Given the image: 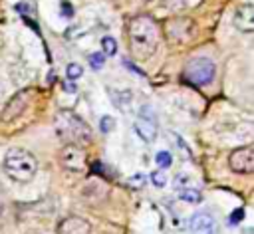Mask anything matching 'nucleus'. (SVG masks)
<instances>
[{"label":"nucleus","mask_w":254,"mask_h":234,"mask_svg":"<svg viewBox=\"0 0 254 234\" xmlns=\"http://www.w3.org/2000/svg\"><path fill=\"white\" fill-rule=\"evenodd\" d=\"M127 38H129V52L133 54V58L139 61L149 59L159 46V26L147 14L133 16L127 22Z\"/></svg>","instance_id":"f257e3e1"},{"label":"nucleus","mask_w":254,"mask_h":234,"mask_svg":"<svg viewBox=\"0 0 254 234\" xmlns=\"http://www.w3.org/2000/svg\"><path fill=\"white\" fill-rule=\"evenodd\" d=\"M54 127H56L58 137L62 141H65V145L71 143V145L81 147V145L91 141V129L73 111H67V109L58 111L56 117H54Z\"/></svg>","instance_id":"f03ea898"},{"label":"nucleus","mask_w":254,"mask_h":234,"mask_svg":"<svg viewBox=\"0 0 254 234\" xmlns=\"http://www.w3.org/2000/svg\"><path fill=\"white\" fill-rule=\"evenodd\" d=\"M4 171L12 180L30 182L38 171V161L30 151L22 147H12L4 155Z\"/></svg>","instance_id":"7ed1b4c3"},{"label":"nucleus","mask_w":254,"mask_h":234,"mask_svg":"<svg viewBox=\"0 0 254 234\" xmlns=\"http://www.w3.org/2000/svg\"><path fill=\"white\" fill-rule=\"evenodd\" d=\"M185 77L196 87L208 85L212 81V77H214L212 59H208V58H192L185 67Z\"/></svg>","instance_id":"20e7f679"},{"label":"nucleus","mask_w":254,"mask_h":234,"mask_svg":"<svg viewBox=\"0 0 254 234\" xmlns=\"http://www.w3.org/2000/svg\"><path fill=\"white\" fill-rule=\"evenodd\" d=\"M60 165L69 173H83L87 167V155L79 145H64L60 151Z\"/></svg>","instance_id":"39448f33"},{"label":"nucleus","mask_w":254,"mask_h":234,"mask_svg":"<svg viewBox=\"0 0 254 234\" xmlns=\"http://www.w3.org/2000/svg\"><path fill=\"white\" fill-rule=\"evenodd\" d=\"M135 131L139 133V137L145 143H153L157 137V119H155V111L151 105H143L141 113L135 121Z\"/></svg>","instance_id":"423d86ee"},{"label":"nucleus","mask_w":254,"mask_h":234,"mask_svg":"<svg viewBox=\"0 0 254 234\" xmlns=\"http://www.w3.org/2000/svg\"><path fill=\"white\" fill-rule=\"evenodd\" d=\"M228 165L238 175H250L254 171V149L246 145V147L232 151L228 157Z\"/></svg>","instance_id":"0eeeda50"},{"label":"nucleus","mask_w":254,"mask_h":234,"mask_svg":"<svg viewBox=\"0 0 254 234\" xmlns=\"http://www.w3.org/2000/svg\"><path fill=\"white\" fill-rule=\"evenodd\" d=\"M30 95H32L30 89H22V91H18L16 95H12V97L8 99V103L4 105V109H2V113H0V119H2L4 123H10V121H14L16 117H20L22 111H24V109L28 107V103H30Z\"/></svg>","instance_id":"6e6552de"},{"label":"nucleus","mask_w":254,"mask_h":234,"mask_svg":"<svg viewBox=\"0 0 254 234\" xmlns=\"http://www.w3.org/2000/svg\"><path fill=\"white\" fill-rule=\"evenodd\" d=\"M189 230H190V234H216L218 232V224H216L212 214L196 212V214L190 216Z\"/></svg>","instance_id":"1a4fd4ad"},{"label":"nucleus","mask_w":254,"mask_h":234,"mask_svg":"<svg viewBox=\"0 0 254 234\" xmlns=\"http://www.w3.org/2000/svg\"><path fill=\"white\" fill-rule=\"evenodd\" d=\"M175 188H177L179 198H183L185 202H198L200 200V190L192 184L190 176H187L183 173L175 176Z\"/></svg>","instance_id":"9d476101"},{"label":"nucleus","mask_w":254,"mask_h":234,"mask_svg":"<svg viewBox=\"0 0 254 234\" xmlns=\"http://www.w3.org/2000/svg\"><path fill=\"white\" fill-rule=\"evenodd\" d=\"M91 224L81 216H65L58 224V234H89Z\"/></svg>","instance_id":"9b49d317"},{"label":"nucleus","mask_w":254,"mask_h":234,"mask_svg":"<svg viewBox=\"0 0 254 234\" xmlns=\"http://www.w3.org/2000/svg\"><path fill=\"white\" fill-rule=\"evenodd\" d=\"M234 26L244 34H250L254 30V8H252V4L238 6V10L234 12Z\"/></svg>","instance_id":"f8f14e48"},{"label":"nucleus","mask_w":254,"mask_h":234,"mask_svg":"<svg viewBox=\"0 0 254 234\" xmlns=\"http://www.w3.org/2000/svg\"><path fill=\"white\" fill-rule=\"evenodd\" d=\"M171 22H173L175 26H177V24H183V26L190 28V30H185V38H187V40L192 36V22H189V20H181V18H179V20H171ZM169 38H171V40L181 42V30H179V32H171V34H169Z\"/></svg>","instance_id":"ddd939ff"},{"label":"nucleus","mask_w":254,"mask_h":234,"mask_svg":"<svg viewBox=\"0 0 254 234\" xmlns=\"http://www.w3.org/2000/svg\"><path fill=\"white\" fill-rule=\"evenodd\" d=\"M101 46H103V54H107V56H113L117 52V42L111 36H105L101 40Z\"/></svg>","instance_id":"4468645a"},{"label":"nucleus","mask_w":254,"mask_h":234,"mask_svg":"<svg viewBox=\"0 0 254 234\" xmlns=\"http://www.w3.org/2000/svg\"><path fill=\"white\" fill-rule=\"evenodd\" d=\"M151 182H153L155 186L163 188V186L167 184V175H165L163 171H155V173H151Z\"/></svg>","instance_id":"2eb2a0df"},{"label":"nucleus","mask_w":254,"mask_h":234,"mask_svg":"<svg viewBox=\"0 0 254 234\" xmlns=\"http://www.w3.org/2000/svg\"><path fill=\"white\" fill-rule=\"evenodd\" d=\"M65 73H67V79H79V75L83 73V69H81L79 63H69L67 69H65Z\"/></svg>","instance_id":"dca6fc26"},{"label":"nucleus","mask_w":254,"mask_h":234,"mask_svg":"<svg viewBox=\"0 0 254 234\" xmlns=\"http://www.w3.org/2000/svg\"><path fill=\"white\" fill-rule=\"evenodd\" d=\"M99 127H101V131H103V133H109V131L115 127V119H113L111 115H105V117H101Z\"/></svg>","instance_id":"f3484780"},{"label":"nucleus","mask_w":254,"mask_h":234,"mask_svg":"<svg viewBox=\"0 0 254 234\" xmlns=\"http://www.w3.org/2000/svg\"><path fill=\"white\" fill-rule=\"evenodd\" d=\"M155 161H157V165H159V167H163V169H167V167L171 165V155H169L167 151H161V153H157V157H155Z\"/></svg>","instance_id":"a211bd4d"},{"label":"nucleus","mask_w":254,"mask_h":234,"mask_svg":"<svg viewBox=\"0 0 254 234\" xmlns=\"http://www.w3.org/2000/svg\"><path fill=\"white\" fill-rule=\"evenodd\" d=\"M89 63L93 69H99L103 65V54H91L89 56Z\"/></svg>","instance_id":"6ab92c4d"},{"label":"nucleus","mask_w":254,"mask_h":234,"mask_svg":"<svg viewBox=\"0 0 254 234\" xmlns=\"http://www.w3.org/2000/svg\"><path fill=\"white\" fill-rule=\"evenodd\" d=\"M129 184H131V186H135V188L143 186V184H145V175H143V173H137V175H133V176L129 178Z\"/></svg>","instance_id":"aec40b11"},{"label":"nucleus","mask_w":254,"mask_h":234,"mask_svg":"<svg viewBox=\"0 0 254 234\" xmlns=\"http://www.w3.org/2000/svg\"><path fill=\"white\" fill-rule=\"evenodd\" d=\"M62 12H65V16H67V18L73 14V10H71V6H69L67 2H62Z\"/></svg>","instance_id":"412c9836"},{"label":"nucleus","mask_w":254,"mask_h":234,"mask_svg":"<svg viewBox=\"0 0 254 234\" xmlns=\"http://www.w3.org/2000/svg\"><path fill=\"white\" fill-rule=\"evenodd\" d=\"M242 218V210H236L234 214H232V222H236V220H240Z\"/></svg>","instance_id":"4be33fe9"}]
</instances>
